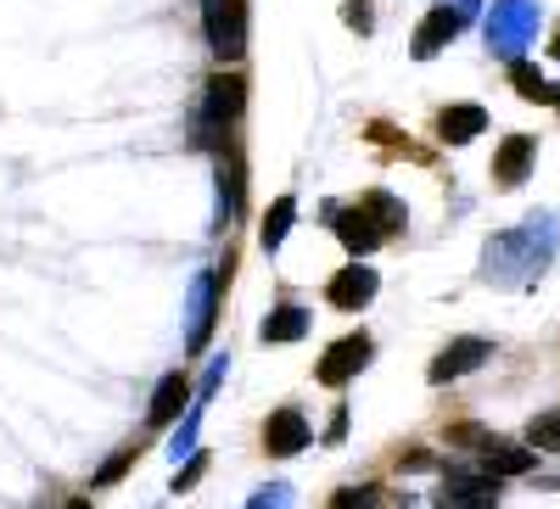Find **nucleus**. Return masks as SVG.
I'll use <instances>...</instances> for the list:
<instances>
[{
	"label": "nucleus",
	"mask_w": 560,
	"mask_h": 509,
	"mask_svg": "<svg viewBox=\"0 0 560 509\" xmlns=\"http://www.w3.org/2000/svg\"><path fill=\"white\" fill-rule=\"evenodd\" d=\"M376 286H382V274L376 269H370V263H342L337 274H331V281H325V303H331V308H342V313H353V308H364L370 297H376Z\"/></svg>",
	"instance_id": "7"
},
{
	"label": "nucleus",
	"mask_w": 560,
	"mask_h": 509,
	"mask_svg": "<svg viewBox=\"0 0 560 509\" xmlns=\"http://www.w3.org/2000/svg\"><path fill=\"white\" fill-rule=\"evenodd\" d=\"M438 7H454L459 17H477V7H482V0H438Z\"/></svg>",
	"instance_id": "30"
},
{
	"label": "nucleus",
	"mask_w": 560,
	"mask_h": 509,
	"mask_svg": "<svg viewBox=\"0 0 560 509\" xmlns=\"http://www.w3.org/2000/svg\"><path fill=\"white\" fill-rule=\"evenodd\" d=\"M213 319H219V274L202 269L191 281V303H185V347H191V353H208Z\"/></svg>",
	"instance_id": "5"
},
{
	"label": "nucleus",
	"mask_w": 560,
	"mask_h": 509,
	"mask_svg": "<svg viewBox=\"0 0 560 509\" xmlns=\"http://www.w3.org/2000/svg\"><path fill=\"white\" fill-rule=\"evenodd\" d=\"M342 437H348V409H337L331 426H325V442H342Z\"/></svg>",
	"instance_id": "28"
},
{
	"label": "nucleus",
	"mask_w": 560,
	"mask_h": 509,
	"mask_svg": "<svg viewBox=\"0 0 560 509\" xmlns=\"http://www.w3.org/2000/svg\"><path fill=\"white\" fill-rule=\"evenodd\" d=\"M242 107H247V79H242V73L208 79V96H202V107L191 113V146H197V152L230 146V134H236V123H242Z\"/></svg>",
	"instance_id": "2"
},
{
	"label": "nucleus",
	"mask_w": 560,
	"mask_h": 509,
	"mask_svg": "<svg viewBox=\"0 0 560 509\" xmlns=\"http://www.w3.org/2000/svg\"><path fill=\"white\" fill-rule=\"evenodd\" d=\"M477 465L488 476H527L538 465V448L533 442H504V437H477Z\"/></svg>",
	"instance_id": "10"
},
{
	"label": "nucleus",
	"mask_w": 560,
	"mask_h": 509,
	"mask_svg": "<svg viewBox=\"0 0 560 509\" xmlns=\"http://www.w3.org/2000/svg\"><path fill=\"white\" fill-rule=\"evenodd\" d=\"M443 504H454V509H488V504H499V476L471 471V465H448L443 471Z\"/></svg>",
	"instance_id": "8"
},
{
	"label": "nucleus",
	"mask_w": 560,
	"mask_h": 509,
	"mask_svg": "<svg viewBox=\"0 0 560 509\" xmlns=\"http://www.w3.org/2000/svg\"><path fill=\"white\" fill-rule=\"evenodd\" d=\"M510 84H516V96L522 102H549V107H560V84H549L533 62H522V57H510Z\"/></svg>",
	"instance_id": "19"
},
{
	"label": "nucleus",
	"mask_w": 560,
	"mask_h": 509,
	"mask_svg": "<svg viewBox=\"0 0 560 509\" xmlns=\"http://www.w3.org/2000/svg\"><path fill=\"white\" fill-rule=\"evenodd\" d=\"M348 504H376V493H364V487L359 493H337V509H348Z\"/></svg>",
	"instance_id": "29"
},
{
	"label": "nucleus",
	"mask_w": 560,
	"mask_h": 509,
	"mask_svg": "<svg viewBox=\"0 0 560 509\" xmlns=\"http://www.w3.org/2000/svg\"><path fill=\"white\" fill-rule=\"evenodd\" d=\"M549 51H555V62H560V28H555V45H549Z\"/></svg>",
	"instance_id": "31"
},
{
	"label": "nucleus",
	"mask_w": 560,
	"mask_h": 509,
	"mask_svg": "<svg viewBox=\"0 0 560 509\" xmlns=\"http://www.w3.org/2000/svg\"><path fill=\"white\" fill-rule=\"evenodd\" d=\"M135 459H140V442H129L124 453H113V459H107V465L96 471V482H90V487H113V482H118V476H124V471L135 465Z\"/></svg>",
	"instance_id": "24"
},
{
	"label": "nucleus",
	"mask_w": 560,
	"mask_h": 509,
	"mask_svg": "<svg viewBox=\"0 0 560 509\" xmlns=\"http://www.w3.org/2000/svg\"><path fill=\"white\" fill-rule=\"evenodd\" d=\"M308 442H314V426H308L303 409H275L269 421H264V448H269L275 459H292V453H303Z\"/></svg>",
	"instance_id": "12"
},
{
	"label": "nucleus",
	"mask_w": 560,
	"mask_h": 509,
	"mask_svg": "<svg viewBox=\"0 0 560 509\" xmlns=\"http://www.w3.org/2000/svg\"><path fill=\"white\" fill-rule=\"evenodd\" d=\"M202 476H208V453H197V448H191V459H185V465L174 471V493H191Z\"/></svg>",
	"instance_id": "25"
},
{
	"label": "nucleus",
	"mask_w": 560,
	"mask_h": 509,
	"mask_svg": "<svg viewBox=\"0 0 560 509\" xmlns=\"http://www.w3.org/2000/svg\"><path fill=\"white\" fill-rule=\"evenodd\" d=\"M185 403H191V381H185V376H163L158 392H152V409H147V426H152V431L174 426Z\"/></svg>",
	"instance_id": "17"
},
{
	"label": "nucleus",
	"mask_w": 560,
	"mask_h": 509,
	"mask_svg": "<svg viewBox=\"0 0 560 509\" xmlns=\"http://www.w3.org/2000/svg\"><path fill=\"white\" fill-rule=\"evenodd\" d=\"M538 23H544V7L538 0H493L488 12V51L493 57H522L527 45L538 39Z\"/></svg>",
	"instance_id": "3"
},
{
	"label": "nucleus",
	"mask_w": 560,
	"mask_h": 509,
	"mask_svg": "<svg viewBox=\"0 0 560 509\" xmlns=\"http://www.w3.org/2000/svg\"><path fill=\"white\" fill-rule=\"evenodd\" d=\"M488 353H493V342H482V336H454L438 358H432V387H448V381H459V376H471V369H482L488 364Z\"/></svg>",
	"instance_id": "9"
},
{
	"label": "nucleus",
	"mask_w": 560,
	"mask_h": 509,
	"mask_svg": "<svg viewBox=\"0 0 560 509\" xmlns=\"http://www.w3.org/2000/svg\"><path fill=\"white\" fill-rule=\"evenodd\" d=\"M359 208L382 224V236H398V229L409 224V208H404L393 191H364V197H359Z\"/></svg>",
	"instance_id": "20"
},
{
	"label": "nucleus",
	"mask_w": 560,
	"mask_h": 509,
	"mask_svg": "<svg viewBox=\"0 0 560 509\" xmlns=\"http://www.w3.org/2000/svg\"><path fill=\"white\" fill-rule=\"evenodd\" d=\"M342 23H348V28H359V34H370V28H376V17H370V7H364V0H348V7H342Z\"/></svg>",
	"instance_id": "26"
},
{
	"label": "nucleus",
	"mask_w": 560,
	"mask_h": 509,
	"mask_svg": "<svg viewBox=\"0 0 560 509\" xmlns=\"http://www.w3.org/2000/svg\"><path fill=\"white\" fill-rule=\"evenodd\" d=\"M213 168H219V229H230L242 218V197H247V174H242V157L230 152V146H219L213 152Z\"/></svg>",
	"instance_id": "14"
},
{
	"label": "nucleus",
	"mask_w": 560,
	"mask_h": 509,
	"mask_svg": "<svg viewBox=\"0 0 560 509\" xmlns=\"http://www.w3.org/2000/svg\"><path fill=\"white\" fill-rule=\"evenodd\" d=\"M527 442H533L538 453H560V409H549V414H533Z\"/></svg>",
	"instance_id": "23"
},
{
	"label": "nucleus",
	"mask_w": 560,
	"mask_h": 509,
	"mask_svg": "<svg viewBox=\"0 0 560 509\" xmlns=\"http://www.w3.org/2000/svg\"><path fill=\"white\" fill-rule=\"evenodd\" d=\"M533 163H538V141H533V134H504L499 152H493V185H499V191H516V185L533 174Z\"/></svg>",
	"instance_id": "13"
},
{
	"label": "nucleus",
	"mask_w": 560,
	"mask_h": 509,
	"mask_svg": "<svg viewBox=\"0 0 560 509\" xmlns=\"http://www.w3.org/2000/svg\"><path fill=\"white\" fill-rule=\"evenodd\" d=\"M202 23H208L213 57L242 62V51H247V0H202Z\"/></svg>",
	"instance_id": "4"
},
{
	"label": "nucleus",
	"mask_w": 560,
	"mask_h": 509,
	"mask_svg": "<svg viewBox=\"0 0 560 509\" xmlns=\"http://www.w3.org/2000/svg\"><path fill=\"white\" fill-rule=\"evenodd\" d=\"M482 129H488V107H477V102H454V107L438 113V141L443 146H465V141H477Z\"/></svg>",
	"instance_id": "16"
},
{
	"label": "nucleus",
	"mask_w": 560,
	"mask_h": 509,
	"mask_svg": "<svg viewBox=\"0 0 560 509\" xmlns=\"http://www.w3.org/2000/svg\"><path fill=\"white\" fill-rule=\"evenodd\" d=\"M202 409H208L202 398H197V403H185V421H179V431H174V442H168V459H174V465H179V459L197 448V431H202Z\"/></svg>",
	"instance_id": "22"
},
{
	"label": "nucleus",
	"mask_w": 560,
	"mask_h": 509,
	"mask_svg": "<svg viewBox=\"0 0 560 509\" xmlns=\"http://www.w3.org/2000/svg\"><path fill=\"white\" fill-rule=\"evenodd\" d=\"M325 213H331L325 224L337 229V241L348 247V258H370V252L382 247V224L370 218L364 208H325Z\"/></svg>",
	"instance_id": "11"
},
{
	"label": "nucleus",
	"mask_w": 560,
	"mask_h": 509,
	"mask_svg": "<svg viewBox=\"0 0 560 509\" xmlns=\"http://www.w3.org/2000/svg\"><path fill=\"white\" fill-rule=\"evenodd\" d=\"M465 23H471V17H459L454 7H432L427 17H420V28H415V39H409V51H415V62H432L438 51H443V45L465 28Z\"/></svg>",
	"instance_id": "15"
},
{
	"label": "nucleus",
	"mask_w": 560,
	"mask_h": 509,
	"mask_svg": "<svg viewBox=\"0 0 560 509\" xmlns=\"http://www.w3.org/2000/svg\"><path fill=\"white\" fill-rule=\"evenodd\" d=\"M292 224H298V197H275V208H269V218H264V229H258L264 252H280V241L292 236Z\"/></svg>",
	"instance_id": "21"
},
{
	"label": "nucleus",
	"mask_w": 560,
	"mask_h": 509,
	"mask_svg": "<svg viewBox=\"0 0 560 509\" xmlns=\"http://www.w3.org/2000/svg\"><path fill=\"white\" fill-rule=\"evenodd\" d=\"M370 353H376V342H370L364 331H359V336H342L331 353H325V358L314 364V381H319V387H348V381L359 376V369L370 364Z\"/></svg>",
	"instance_id": "6"
},
{
	"label": "nucleus",
	"mask_w": 560,
	"mask_h": 509,
	"mask_svg": "<svg viewBox=\"0 0 560 509\" xmlns=\"http://www.w3.org/2000/svg\"><path fill=\"white\" fill-rule=\"evenodd\" d=\"M555 247H560V218L555 213H533L527 224L499 229V236L482 247V281L488 286H504V292L533 286L538 274L549 269Z\"/></svg>",
	"instance_id": "1"
},
{
	"label": "nucleus",
	"mask_w": 560,
	"mask_h": 509,
	"mask_svg": "<svg viewBox=\"0 0 560 509\" xmlns=\"http://www.w3.org/2000/svg\"><path fill=\"white\" fill-rule=\"evenodd\" d=\"M224 369H230V358H213V364H208V376H202V387H197V398H202V403L224 387Z\"/></svg>",
	"instance_id": "27"
},
{
	"label": "nucleus",
	"mask_w": 560,
	"mask_h": 509,
	"mask_svg": "<svg viewBox=\"0 0 560 509\" xmlns=\"http://www.w3.org/2000/svg\"><path fill=\"white\" fill-rule=\"evenodd\" d=\"M258 336H264V342H303V336H308V308H303V303L269 308V319L258 325Z\"/></svg>",
	"instance_id": "18"
}]
</instances>
